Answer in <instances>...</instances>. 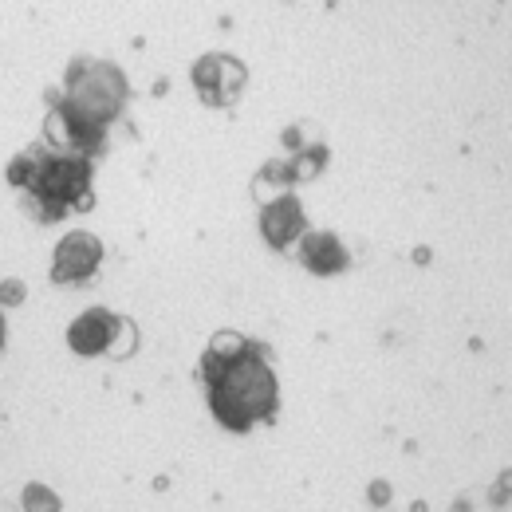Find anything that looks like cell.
<instances>
[{
  "instance_id": "cell-1",
  "label": "cell",
  "mask_w": 512,
  "mask_h": 512,
  "mask_svg": "<svg viewBox=\"0 0 512 512\" xmlns=\"http://www.w3.org/2000/svg\"><path fill=\"white\" fill-rule=\"evenodd\" d=\"M201 379L209 386V406L217 422L229 430H253L256 422H268L276 414V375L264 363L260 347L241 335H221L209 343L201 359Z\"/></svg>"
},
{
  "instance_id": "cell-2",
  "label": "cell",
  "mask_w": 512,
  "mask_h": 512,
  "mask_svg": "<svg viewBox=\"0 0 512 512\" xmlns=\"http://www.w3.org/2000/svg\"><path fill=\"white\" fill-rule=\"evenodd\" d=\"M8 182L32 197L40 221H60L71 209L91 205V158L32 146L8 166Z\"/></svg>"
},
{
  "instance_id": "cell-3",
  "label": "cell",
  "mask_w": 512,
  "mask_h": 512,
  "mask_svg": "<svg viewBox=\"0 0 512 512\" xmlns=\"http://www.w3.org/2000/svg\"><path fill=\"white\" fill-rule=\"evenodd\" d=\"M123 103H127V83H123V75L111 64L75 67L67 75L64 107H71L75 115H83L87 123L107 130V123L123 111Z\"/></svg>"
},
{
  "instance_id": "cell-4",
  "label": "cell",
  "mask_w": 512,
  "mask_h": 512,
  "mask_svg": "<svg viewBox=\"0 0 512 512\" xmlns=\"http://www.w3.org/2000/svg\"><path fill=\"white\" fill-rule=\"evenodd\" d=\"M103 245L91 233H71L64 245L56 249V264H52V280L56 284H75V280H91L99 268Z\"/></svg>"
},
{
  "instance_id": "cell-5",
  "label": "cell",
  "mask_w": 512,
  "mask_h": 512,
  "mask_svg": "<svg viewBox=\"0 0 512 512\" xmlns=\"http://www.w3.org/2000/svg\"><path fill=\"white\" fill-rule=\"evenodd\" d=\"M119 327H123V320H115L111 312L95 308V312H83L79 320L71 323L67 343H71L79 355H99V351H107V347H111V339L119 335Z\"/></svg>"
},
{
  "instance_id": "cell-6",
  "label": "cell",
  "mask_w": 512,
  "mask_h": 512,
  "mask_svg": "<svg viewBox=\"0 0 512 512\" xmlns=\"http://www.w3.org/2000/svg\"><path fill=\"white\" fill-rule=\"evenodd\" d=\"M264 237L276 245V249H284L300 229H304V213H300V201L296 197H284V201H276V205H268L264 209Z\"/></svg>"
},
{
  "instance_id": "cell-7",
  "label": "cell",
  "mask_w": 512,
  "mask_h": 512,
  "mask_svg": "<svg viewBox=\"0 0 512 512\" xmlns=\"http://www.w3.org/2000/svg\"><path fill=\"white\" fill-rule=\"evenodd\" d=\"M343 260H347V253L331 233H312L304 241V264L316 272H335V268H343Z\"/></svg>"
},
{
  "instance_id": "cell-8",
  "label": "cell",
  "mask_w": 512,
  "mask_h": 512,
  "mask_svg": "<svg viewBox=\"0 0 512 512\" xmlns=\"http://www.w3.org/2000/svg\"><path fill=\"white\" fill-rule=\"evenodd\" d=\"M0 347H4V320H0Z\"/></svg>"
}]
</instances>
